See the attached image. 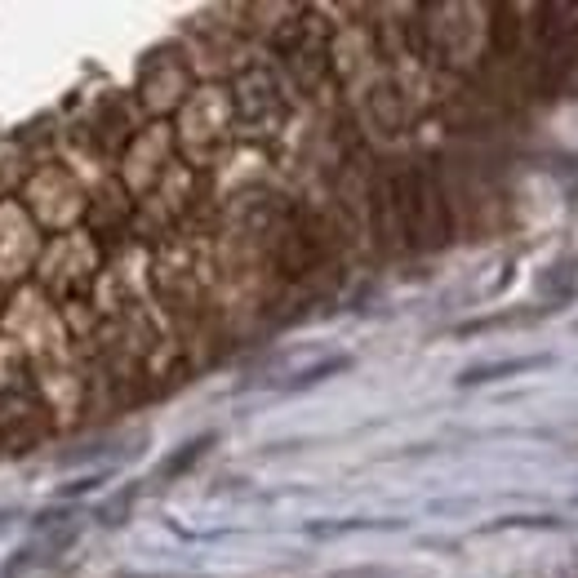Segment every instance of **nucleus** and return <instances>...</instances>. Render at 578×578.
<instances>
[{"label":"nucleus","mask_w":578,"mask_h":578,"mask_svg":"<svg viewBox=\"0 0 578 578\" xmlns=\"http://www.w3.org/2000/svg\"><path fill=\"white\" fill-rule=\"evenodd\" d=\"M534 365H543V360H507V365H489V369H471L462 383H485V378H503V374H525V369H534Z\"/></svg>","instance_id":"obj_1"}]
</instances>
